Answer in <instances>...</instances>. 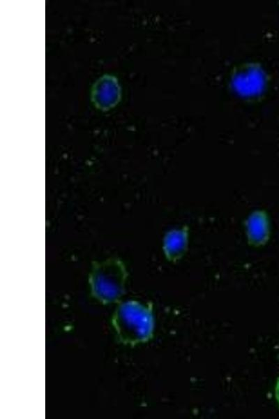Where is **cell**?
I'll use <instances>...</instances> for the list:
<instances>
[{
	"instance_id": "cell-1",
	"label": "cell",
	"mask_w": 279,
	"mask_h": 419,
	"mask_svg": "<svg viewBox=\"0 0 279 419\" xmlns=\"http://www.w3.org/2000/svg\"><path fill=\"white\" fill-rule=\"evenodd\" d=\"M112 325L123 344L137 345L151 339L154 317L150 305L130 300L119 304L112 316Z\"/></svg>"
},
{
	"instance_id": "cell-2",
	"label": "cell",
	"mask_w": 279,
	"mask_h": 419,
	"mask_svg": "<svg viewBox=\"0 0 279 419\" xmlns=\"http://www.w3.org/2000/svg\"><path fill=\"white\" fill-rule=\"evenodd\" d=\"M127 270L118 258L93 263L89 282L92 295L104 304L116 302L125 293Z\"/></svg>"
},
{
	"instance_id": "cell-3",
	"label": "cell",
	"mask_w": 279,
	"mask_h": 419,
	"mask_svg": "<svg viewBox=\"0 0 279 419\" xmlns=\"http://www.w3.org/2000/svg\"><path fill=\"white\" fill-rule=\"evenodd\" d=\"M247 239L252 246L264 244L269 239V224L268 216L263 211L252 212L246 221Z\"/></svg>"
},
{
	"instance_id": "cell-4",
	"label": "cell",
	"mask_w": 279,
	"mask_h": 419,
	"mask_svg": "<svg viewBox=\"0 0 279 419\" xmlns=\"http://www.w3.org/2000/svg\"><path fill=\"white\" fill-rule=\"evenodd\" d=\"M188 228L168 232L164 239L163 249L166 258L172 262L179 260L186 252L188 244Z\"/></svg>"
},
{
	"instance_id": "cell-5",
	"label": "cell",
	"mask_w": 279,
	"mask_h": 419,
	"mask_svg": "<svg viewBox=\"0 0 279 419\" xmlns=\"http://www.w3.org/2000/svg\"><path fill=\"white\" fill-rule=\"evenodd\" d=\"M120 97V91L116 80L109 76L101 78L96 84L93 99L99 108L106 110L114 105Z\"/></svg>"
},
{
	"instance_id": "cell-6",
	"label": "cell",
	"mask_w": 279,
	"mask_h": 419,
	"mask_svg": "<svg viewBox=\"0 0 279 419\" xmlns=\"http://www.w3.org/2000/svg\"><path fill=\"white\" fill-rule=\"evenodd\" d=\"M275 396H276V400L279 404V377L278 378V379L276 381V386H275Z\"/></svg>"
}]
</instances>
